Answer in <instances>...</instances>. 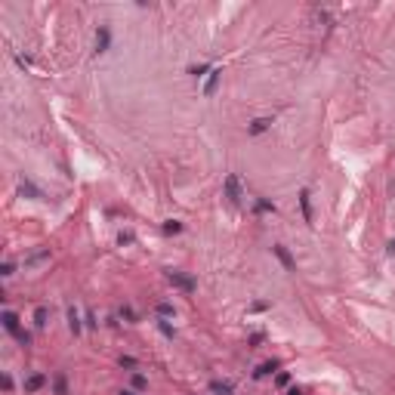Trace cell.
<instances>
[{"instance_id": "4fadbf2b", "label": "cell", "mask_w": 395, "mask_h": 395, "mask_svg": "<svg viewBox=\"0 0 395 395\" xmlns=\"http://www.w3.org/2000/svg\"><path fill=\"white\" fill-rule=\"evenodd\" d=\"M269 127H272V121H269V117H256V121L250 124V133H253V136H256V133H266Z\"/></svg>"}, {"instance_id": "7c38bea8", "label": "cell", "mask_w": 395, "mask_h": 395, "mask_svg": "<svg viewBox=\"0 0 395 395\" xmlns=\"http://www.w3.org/2000/svg\"><path fill=\"white\" fill-rule=\"evenodd\" d=\"M19 191H22V195H28V198H44V191H40L37 186H31L28 179H22V186H19Z\"/></svg>"}, {"instance_id": "7402d4cb", "label": "cell", "mask_w": 395, "mask_h": 395, "mask_svg": "<svg viewBox=\"0 0 395 395\" xmlns=\"http://www.w3.org/2000/svg\"><path fill=\"white\" fill-rule=\"evenodd\" d=\"M121 367H136V358H130V355H124V358H121Z\"/></svg>"}, {"instance_id": "ba28073f", "label": "cell", "mask_w": 395, "mask_h": 395, "mask_svg": "<svg viewBox=\"0 0 395 395\" xmlns=\"http://www.w3.org/2000/svg\"><path fill=\"white\" fill-rule=\"evenodd\" d=\"M220 78H222L220 68L210 71V80H207V87H204V96H213V93H216V83H220Z\"/></svg>"}, {"instance_id": "ffe728a7", "label": "cell", "mask_w": 395, "mask_h": 395, "mask_svg": "<svg viewBox=\"0 0 395 395\" xmlns=\"http://www.w3.org/2000/svg\"><path fill=\"white\" fill-rule=\"evenodd\" d=\"M158 327H161V333H164V337H173V327L167 324V321H158Z\"/></svg>"}, {"instance_id": "484cf974", "label": "cell", "mask_w": 395, "mask_h": 395, "mask_svg": "<svg viewBox=\"0 0 395 395\" xmlns=\"http://www.w3.org/2000/svg\"><path fill=\"white\" fill-rule=\"evenodd\" d=\"M287 395H302V389H297V386H293V389H287Z\"/></svg>"}, {"instance_id": "8992f818", "label": "cell", "mask_w": 395, "mask_h": 395, "mask_svg": "<svg viewBox=\"0 0 395 395\" xmlns=\"http://www.w3.org/2000/svg\"><path fill=\"white\" fill-rule=\"evenodd\" d=\"M278 361H266V364H259L256 367V371H253V377H256V380H263V377H269V374H275V371H278Z\"/></svg>"}, {"instance_id": "277c9868", "label": "cell", "mask_w": 395, "mask_h": 395, "mask_svg": "<svg viewBox=\"0 0 395 395\" xmlns=\"http://www.w3.org/2000/svg\"><path fill=\"white\" fill-rule=\"evenodd\" d=\"M47 386V374H31L28 380H25V392H37Z\"/></svg>"}, {"instance_id": "603a6c76", "label": "cell", "mask_w": 395, "mask_h": 395, "mask_svg": "<svg viewBox=\"0 0 395 395\" xmlns=\"http://www.w3.org/2000/svg\"><path fill=\"white\" fill-rule=\"evenodd\" d=\"M275 383H278V386H287V383H290V374H278V377H275Z\"/></svg>"}, {"instance_id": "8fae6325", "label": "cell", "mask_w": 395, "mask_h": 395, "mask_svg": "<svg viewBox=\"0 0 395 395\" xmlns=\"http://www.w3.org/2000/svg\"><path fill=\"white\" fill-rule=\"evenodd\" d=\"M47 321H49V309L47 306H37L34 309V327H47Z\"/></svg>"}, {"instance_id": "4316f807", "label": "cell", "mask_w": 395, "mask_h": 395, "mask_svg": "<svg viewBox=\"0 0 395 395\" xmlns=\"http://www.w3.org/2000/svg\"><path fill=\"white\" fill-rule=\"evenodd\" d=\"M121 395H136V392H130V389H124V392H121Z\"/></svg>"}, {"instance_id": "d6986e66", "label": "cell", "mask_w": 395, "mask_h": 395, "mask_svg": "<svg viewBox=\"0 0 395 395\" xmlns=\"http://www.w3.org/2000/svg\"><path fill=\"white\" fill-rule=\"evenodd\" d=\"M266 210H272V213H275V204H269V201H256V213H266Z\"/></svg>"}, {"instance_id": "5bb4252c", "label": "cell", "mask_w": 395, "mask_h": 395, "mask_svg": "<svg viewBox=\"0 0 395 395\" xmlns=\"http://www.w3.org/2000/svg\"><path fill=\"white\" fill-rule=\"evenodd\" d=\"M53 389H56V395H68V380H65V374H56Z\"/></svg>"}, {"instance_id": "30bf717a", "label": "cell", "mask_w": 395, "mask_h": 395, "mask_svg": "<svg viewBox=\"0 0 395 395\" xmlns=\"http://www.w3.org/2000/svg\"><path fill=\"white\" fill-rule=\"evenodd\" d=\"M80 318H78V312H74V306H68V331L74 333V337H78V333H80Z\"/></svg>"}, {"instance_id": "cb8c5ba5", "label": "cell", "mask_w": 395, "mask_h": 395, "mask_svg": "<svg viewBox=\"0 0 395 395\" xmlns=\"http://www.w3.org/2000/svg\"><path fill=\"white\" fill-rule=\"evenodd\" d=\"M117 241H121V244H130V241H133V235H127V232H121V235H117Z\"/></svg>"}, {"instance_id": "9a60e30c", "label": "cell", "mask_w": 395, "mask_h": 395, "mask_svg": "<svg viewBox=\"0 0 395 395\" xmlns=\"http://www.w3.org/2000/svg\"><path fill=\"white\" fill-rule=\"evenodd\" d=\"M210 392H216V395H232V386H229V383L213 380V383H210Z\"/></svg>"}, {"instance_id": "7a4b0ae2", "label": "cell", "mask_w": 395, "mask_h": 395, "mask_svg": "<svg viewBox=\"0 0 395 395\" xmlns=\"http://www.w3.org/2000/svg\"><path fill=\"white\" fill-rule=\"evenodd\" d=\"M225 195L232 204H241V189H238V176H225Z\"/></svg>"}, {"instance_id": "3957f363", "label": "cell", "mask_w": 395, "mask_h": 395, "mask_svg": "<svg viewBox=\"0 0 395 395\" xmlns=\"http://www.w3.org/2000/svg\"><path fill=\"white\" fill-rule=\"evenodd\" d=\"M272 253H275V256H278V259H281V266H284V269H287V272H293V269H297V266H293V256L287 253V247H281V244H275V247H272Z\"/></svg>"}, {"instance_id": "ac0fdd59", "label": "cell", "mask_w": 395, "mask_h": 395, "mask_svg": "<svg viewBox=\"0 0 395 395\" xmlns=\"http://www.w3.org/2000/svg\"><path fill=\"white\" fill-rule=\"evenodd\" d=\"M145 386H148L145 377H142V374H133V389H145Z\"/></svg>"}, {"instance_id": "d4e9b609", "label": "cell", "mask_w": 395, "mask_h": 395, "mask_svg": "<svg viewBox=\"0 0 395 395\" xmlns=\"http://www.w3.org/2000/svg\"><path fill=\"white\" fill-rule=\"evenodd\" d=\"M386 253H389V256H395V238L389 241V247H386Z\"/></svg>"}, {"instance_id": "6da1fadb", "label": "cell", "mask_w": 395, "mask_h": 395, "mask_svg": "<svg viewBox=\"0 0 395 395\" xmlns=\"http://www.w3.org/2000/svg\"><path fill=\"white\" fill-rule=\"evenodd\" d=\"M167 281H170L173 287L186 290V293H195V287H198L191 275H186V272H176V269H170V272H167Z\"/></svg>"}, {"instance_id": "2e32d148", "label": "cell", "mask_w": 395, "mask_h": 395, "mask_svg": "<svg viewBox=\"0 0 395 395\" xmlns=\"http://www.w3.org/2000/svg\"><path fill=\"white\" fill-rule=\"evenodd\" d=\"M176 232H182V222L179 220H167L164 222V235H176Z\"/></svg>"}, {"instance_id": "5b68a950", "label": "cell", "mask_w": 395, "mask_h": 395, "mask_svg": "<svg viewBox=\"0 0 395 395\" xmlns=\"http://www.w3.org/2000/svg\"><path fill=\"white\" fill-rule=\"evenodd\" d=\"M300 207H302V220L312 222V204H309V189L300 191Z\"/></svg>"}, {"instance_id": "44dd1931", "label": "cell", "mask_w": 395, "mask_h": 395, "mask_svg": "<svg viewBox=\"0 0 395 395\" xmlns=\"http://www.w3.org/2000/svg\"><path fill=\"white\" fill-rule=\"evenodd\" d=\"M13 272H16V266H13V263H6L3 269H0V275H3V278H10V275H13Z\"/></svg>"}, {"instance_id": "52a82bcc", "label": "cell", "mask_w": 395, "mask_h": 395, "mask_svg": "<svg viewBox=\"0 0 395 395\" xmlns=\"http://www.w3.org/2000/svg\"><path fill=\"white\" fill-rule=\"evenodd\" d=\"M3 327H6L10 333H19V315L6 309V312H3Z\"/></svg>"}, {"instance_id": "9c48e42d", "label": "cell", "mask_w": 395, "mask_h": 395, "mask_svg": "<svg viewBox=\"0 0 395 395\" xmlns=\"http://www.w3.org/2000/svg\"><path fill=\"white\" fill-rule=\"evenodd\" d=\"M108 40H111L108 28H99V34H96V53H105V49H108Z\"/></svg>"}, {"instance_id": "e0dca14e", "label": "cell", "mask_w": 395, "mask_h": 395, "mask_svg": "<svg viewBox=\"0 0 395 395\" xmlns=\"http://www.w3.org/2000/svg\"><path fill=\"white\" fill-rule=\"evenodd\" d=\"M158 315H161V318H170V315H173V306H170V302H158Z\"/></svg>"}]
</instances>
